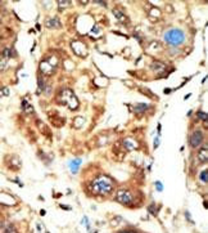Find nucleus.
<instances>
[{"label":"nucleus","instance_id":"f257e3e1","mask_svg":"<svg viewBox=\"0 0 208 233\" xmlns=\"http://www.w3.org/2000/svg\"><path fill=\"white\" fill-rule=\"evenodd\" d=\"M89 189L96 196H108L113 192L114 183L108 177H99L90 184Z\"/></svg>","mask_w":208,"mask_h":233},{"label":"nucleus","instance_id":"f03ea898","mask_svg":"<svg viewBox=\"0 0 208 233\" xmlns=\"http://www.w3.org/2000/svg\"><path fill=\"white\" fill-rule=\"evenodd\" d=\"M58 100L63 104H67L71 110H77L78 107V99L76 98L75 93L69 89H63L58 94Z\"/></svg>","mask_w":208,"mask_h":233},{"label":"nucleus","instance_id":"7ed1b4c3","mask_svg":"<svg viewBox=\"0 0 208 233\" xmlns=\"http://www.w3.org/2000/svg\"><path fill=\"white\" fill-rule=\"evenodd\" d=\"M164 40L172 47H177L185 41V34L179 28H171L164 34Z\"/></svg>","mask_w":208,"mask_h":233},{"label":"nucleus","instance_id":"20e7f679","mask_svg":"<svg viewBox=\"0 0 208 233\" xmlns=\"http://www.w3.org/2000/svg\"><path fill=\"white\" fill-rule=\"evenodd\" d=\"M117 201L121 202L122 205H126V206H134L135 203V196L131 191H128V189H120L117 192Z\"/></svg>","mask_w":208,"mask_h":233},{"label":"nucleus","instance_id":"39448f33","mask_svg":"<svg viewBox=\"0 0 208 233\" xmlns=\"http://www.w3.org/2000/svg\"><path fill=\"white\" fill-rule=\"evenodd\" d=\"M202 141H203V134H202V132H199V130H197V132H194L191 134V137H190V145L191 147H198V145L202 143Z\"/></svg>","mask_w":208,"mask_h":233},{"label":"nucleus","instance_id":"423d86ee","mask_svg":"<svg viewBox=\"0 0 208 233\" xmlns=\"http://www.w3.org/2000/svg\"><path fill=\"white\" fill-rule=\"evenodd\" d=\"M54 68H55V66L53 63H50L49 61H44V62H41V64H40V70L42 71V74H45V75L53 74Z\"/></svg>","mask_w":208,"mask_h":233},{"label":"nucleus","instance_id":"0eeeda50","mask_svg":"<svg viewBox=\"0 0 208 233\" xmlns=\"http://www.w3.org/2000/svg\"><path fill=\"white\" fill-rule=\"evenodd\" d=\"M81 164H82V160H81V158H73V160H71V161L68 162V166H69L71 173L76 174V173L78 171V167H80Z\"/></svg>","mask_w":208,"mask_h":233},{"label":"nucleus","instance_id":"6e6552de","mask_svg":"<svg viewBox=\"0 0 208 233\" xmlns=\"http://www.w3.org/2000/svg\"><path fill=\"white\" fill-rule=\"evenodd\" d=\"M124 145H125V148H127L128 151H131V149H135L136 147H138V143H136L135 141H132L131 138H126V139H124Z\"/></svg>","mask_w":208,"mask_h":233},{"label":"nucleus","instance_id":"1a4fd4ad","mask_svg":"<svg viewBox=\"0 0 208 233\" xmlns=\"http://www.w3.org/2000/svg\"><path fill=\"white\" fill-rule=\"evenodd\" d=\"M207 157H208L207 148H206V147L200 148V149H199V152H198V158L200 160V162H206V161H207Z\"/></svg>","mask_w":208,"mask_h":233},{"label":"nucleus","instance_id":"9d476101","mask_svg":"<svg viewBox=\"0 0 208 233\" xmlns=\"http://www.w3.org/2000/svg\"><path fill=\"white\" fill-rule=\"evenodd\" d=\"M59 21L57 19V18H54V19H48L46 21V26L48 27H59Z\"/></svg>","mask_w":208,"mask_h":233},{"label":"nucleus","instance_id":"9b49d317","mask_svg":"<svg viewBox=\"0 0 208 233\" xmlns=\"http://www.w3.org/2000/svg\"><path fill=\"white\" fill-rule=\"evenodd\" d=\"M148 104H145V103H140V104H138L136 106L134 110H135V112H144V111H147L148 110Z\"/></svg>","mask_w":208,"mask_h":233},{"label":"nucleus","instance_id":"f8f14e48","mask_svg":"<svg viewBox=\"0 0 208 233\" xmlns=\"http://www.w3.org/2000/svg\"><path fill=\"white\" fill-rule=\"evenodd\" d=\"M22 106H23V110H25V111H28V112H33V108H32V106H31V104H28L26 99H25V100L22 102Z\"/></svg>","mask_w":208,"mask_h":233},{"label":"nucleus","instance_id":"ddd939ff","mask_svg":"<svg viewBox=\"0 0 208 233\" xmlns=\"http://www.w3.org/2000/svg\"><path fill=\"white\" fill-rule=\"evenodd\" d=\"M200 180H202L203 183L208 182V173H207V170H203L202 173H200Z\"/></svg>","mask_w":208,"mask_h":233},{"label":"nucleus","instance_id":"4468645a","mask_svg":"<svg viewBox=\"0 0 208 233\" xmlns=\"http://www.w3.org/2000/svg\"><path fill=\"white\" fill-rule=\"evenodd\" d=\"M3 55H4L5 58H10V57H14V55H13V52H12L10 49H4V50H3Z\"/></svg>","mask_w":208,"mask_h":233},{"label":"nucleus","instance_id":"2eb2a0df","mask_svg":"<svg viewBox=\"0 0 208 233\" xmlns=\"http://www.w3.org/2000/svg\"><path fill=\"white\" fill-rule=\"evenodd\" d=\"M198 116H199V119H200V120H203V121H206V120L208 119L207 113H204V112H202V111H199V112H198Z\"/></svg>","mask_w":208,"mask_h":233},{"label":"nucleus","instance_id":"dca6fc26","mask_svg":"<svg viewBox=\"0 0 208 233\" xmlns=\"http://www.w3.org/2000/svg\"><path fill=\"white\" fill-rule=\"evenodd\" d=\"M155 186H157V191H162V189H163V186H162V183H161V182H155Z\"/></svg>","mask_w":208,"mask_h":233},{"label":"nucleus","instance_id":"f3484780","mask_svg":"<svg viewBox=\"0 0 208 233\" xmlns=\"http://www.w3.org/2000/svg\"><path fill=\"white\" fill-rule=\"evenodd\" d=\"M3 94H4V96H8V94H9V92H8V89H6V88H5V89L3 90Z\"/></svg>","mask_w":208,"mask_h":233}]
</instances>
